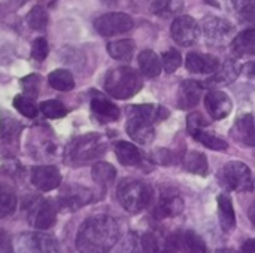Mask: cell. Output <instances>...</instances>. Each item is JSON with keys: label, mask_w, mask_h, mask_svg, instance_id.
<instances>
[{"label": "cell", "mask_w": 255, "mask_h": 253, "mask_svg": "<svg viewBox=\"0 0 255 253\" xmlns=\"http://www.w3.org/2000/svg\"><path fill=\"white\" fill-rule=\"evenodd\" d=\"M12 104H13V107H15L22 116H25V118H31V119H33V118H36V115H37V107H36V104L33 103L31 98H28V97H25V95H15Z\"/></svg>", "instance_id": "74e56055"}, {"label": "cell", "mask_w": 255, "mask_h": 253, "mask_svg": "<svg viewBox=\"0 0 255 253\" xmlns=\"http://www.w3.org/2000/svg\"><path fill=\"white\" fill-rule=\"evenodd\" d=\"M106 143L102 136L96 133H88L85 136L76 137L69 148V158L73 164H85L103 155Z\"/></svg>", "instance_id": "5b68a950"}, {"label": "cell", "mask_w": 255, "mask_h": 253, "mask_svg": "<svg viewBox=\"0 0 255 253\" xmlns=\"http://www.w3.org/2000/svg\"><path fill=\"white\" fill-rule=\"evenodd\" d=\"M16 253H57L55 240L39 233H24L18 237Z\"/></svg>", "instance_id": "4fadbf2b"}, {"label": "cell", "mask_w": 255, "mask_h": 253, "mask_svg": "<svg viewBox=\"0 0 255 253\" xmlns=\"http://www.w3.org/2000/svg\"><path fill=\"white\" fill-rule=\"evenodd\" d=\"M91 112L102 122H114L120 119V109L109 98L100 92H93L91 97Z\"/></svg>", "instance_id": "44dd1931"}, {"label": "cell", "mask_w": 255, "mask_h": 253, "mask_svg": "<svg viewBox=\"0 0 255 253\" xmlns=\"http://www.w3.org/2000/svg\"><path fill=\"white\" fill-rule=\"evenodd\" d=\"M40 76L36 75V73H31L25 78L21 79V84H22V89H24V95L34 100L37 95H39V86H40Z\"/></svg>", "instance_id": "ab89813d"}, {"label": "cell", "mask_w": 255, "mask_h": 253, "mask_svg": "<svg viewBox=\"0 0 255 253\" xmlns=\"http://www.w3.org/2000/svg\"><path fill=\"white\" fill-rule=\"evenodd\" d=\"M185 67L188 72L196 75H212L220 67V60L211 54L191 52L187 55Z\"/></svg>", "instance_id": "d6986e66"}, {"label": "cell", "mask_w": 255, "mask_h": 253, "mask_svg": "<svg viewBox=\"0 0 255 253\" xmlns=\"http://www.w3.org/2000/svg\"><path fill=\"white\" fill-rule=\"evenodd\" d=\"M202 91H203L202 84L191 81V79L182 81L179 85V91H178V106L182 110L194 109L202 98Z\"/></svg>", "instance_id": "ffe728a7"}, {"label": "cell", "mask_w": 255, "mask_h": 253, "mask_svg": "<svg viewBox=\"0 0 255 253\" xmlns=\"http://www.w3.org/2000/svg\"><path fill=\"white\" fill-rule=\"evenodd\" d=\"M149 253H173L170 234L161 231H148L146 233Z\"/></svg>", "instance_id": "4dcf8cb0"}, {"label": "cell", "mask_w": 255, "mask_h": 253, "mask_svg": "<svg viewBox=\"0 0 255 253\" xmlns=\"http://www.w3.org/2000/svg\"><path fill=\"white\" fill-rule=\"evenodd\" d=\"M242 72V66L238 60L230 58L227 61H224V64L214 72V76H211L209 79H206L202 86L203 88H215V86H226L232 82H235L239 75Z\"/></svg>", "instance_id": "9a60e30c"}, {"label": "cell", "mask_w": 255, "mask_h": 253, "mask_svg": "<svg viewBox=\"0 0 255 253\" xmlns=\"http://www.w3.org/2000/svg\"><path fill=\"white\" fill-rule=\"evenodd\" d=\"M103 3H106V4H115L117 3V0H102Z\"/></svg>", "instance_id": "c3c4849f"}, {"label": "cell", "mask_w": 255, "mask_h": 253, "mask_svg": "<svg viewBox=\"0 0 255 253\" xmlns=\"http://www.w3.org/2000/svg\"><path fill=\"white\" fill-rule=\"evenodd\" d=\"M137 61H139L140 72L145 76H148V78H157L161 73V69H163L161 60H160V57L152 49H143L139 54Z\"/></svg>", "instance_id": "484cf974"}, {"label": "cell", "mask_w": 255, "mask_h": 253, "mask_svg": "<svg viewBox=\"0 0 255 253\" xmlns=\"http://www.w3.org/2000/svg\"><path fill=\"white\" fill-rule=\"evenodd\" d=\"M205 107H206V110H208V113L211 115L212 119L221 121V119H224V118H227L230 115V112L233 109V101H232L229 94L214 89V91L206 94Z\"/></svg>", "instance_id": "2e32d148"}, {"label": "cell", "mask_w": 255, "mask_h": 253, "mask_svg": "<svg viewBox=\"0 0 255 253\" xmlns=\"http://www.w3.org/2000/svg\"><path fill=\"white\" fill-rule=\"evenodd\" d=\"M224 183L236 192H253L254 176L251 169L242 161H230L223 169Z\"/></svg>", "instance_id": "52a82bcc"}, {"label": "cell", "mask_w": 255, "mask_h": 253, "mask_svg": "<svg viewBox=\"0 0 255 253\" xmlns=\"http://www.w3.org/2000/svg\"><path fill=\"white\" fill-rule=\"evenodd\" d=\"M203 34L211 46H224L235 37V25L218 16H206L202 21Z\"/></svg>", "instance_id": "ba28073f"}, {"label": "cell", "mask_w": 255, "mask_h": 253, "mask_svg": "<svg viewBox=\"0 0 255 253\" xmlns=\"http://www.w3.org/2000/svg\"><path fill=\"white\" fill-rule=\"evenodd\" d=\"M136 49V43L131 39H123V40H115V42H109L106 46L108 54L115 58V60H121V61H128L131 60L133 54Z\"/></svg>", "instance_id": "f1b7e54d"}, {"label": "cell", "mask_w": 255, "mask_h": 253, "mask_svg": "<svg viewBox=\"0 0 255 253\" xmlns=\"http://www.w3.org/2000/svg\"><path fill=\"white\" fill-rule=\"evenodd\" d=\"M19 128H21V125L13 116H10L9 113H4V112L1 113V116H0V137L3 140L10 142L12 139H15L19 134Z\"/></svg>", "instance_id": "d6a6232c"}, {"label": "cell", "mask_w": 255, "mask_h": 253, "mask_svg": "<svg viewBox=\"0 0 255 253\" xmlns=\"http://www.w3.org/2000/svg\"><path fill=\"white\" fill-rule=\"evenodd\" d=\"M255 48V30L254 28H248L241 31L238 36L233 37L232 40V49L235 52V55L238 57H248V55H254Z\"/></svg>", "instance_id": "cb8c5ba5"}, {"label": "cell", "mask_w": 255, "mask_h": 253, "mask_svg": "<svg viewBox=\"0 0 255 253\" xmlns=\"http://www.w3.org/2000/svg\"><path fill=\"white\" fill-rule=\"evenodd\" d=\"M91 176H93V180L102 186V188H109L115 177H117V170L112 164L109 163H105V161H100V163H96L91 169Z\"/></svg>", "instance_id": "83f0119b"}, {"label": "cell", "mask_w": 255, "mask_h": 253, "mask_svg": "<svg viewBox=\"0 0 255 253\" xmlns=\"http://www.w3.org/2000/svg\"><path fill=\"white\" fill-rule=\"evenodd\" d=\"M115 155H117L118 161L127 167L139 166L142 163V155H140L139 149L130 142H124V140L118 142L115 145Z\"/></svg>", "instance_id": "4316f807"}, {"label": "cell", "mask_w": 255, "mask_h": 253, "mask_svg": "<svg viewBox=\"0 0 255 253\" xmlns=\"http://www.w3.org/2000/svg\"><path fill=\"white\" fill-rule=\"evenodd\" d=\"M127 134L139 145H148L155 137L154 125L169 116V110L154 104H133L127 107Z\"/></svg>", "instance_id": "7a4b0ae2"}, {"label": "cell", "mask_w": 255, "mask_h": 253, "mask_svg": "<svg viewBox=\"0 0 255 253\" xmlns=\"http://www.w3.org/2000/svg\"><path fill=\"white\" fill-rule=\"evenodd\" d=\"M48 82L57 91H64L66 92V91H70V89L75 88L73 75L66 69H57V70L51 72L49 76H48Z\"/></svg>", "instance_id": "1f68e13d"}, {"label": "cell", "mask_w": 255, "mask_h": 253, "mask_svg": "<svg viewBox=\"0 0 255 253\" xmlns=\"http://www.w3.org/2000/svg\"><path fill=\"white\" fill-rule=\"evenodd\" d=\"M209 122L200 115V113H191L188 118H187V128H188V133H190V136H193L196 131H199V130H203V127H206Z\"/></svg>", "instance_id": "b9f144b4"}, {"label": "cell", "mask_w": 255, "mask_h": 253, "mask_svg": "<svg viewBox=\"0 0 255 253\" xmlns=\"http://www.w3.org/2000/svg\"><path fill=\"white\" fill-rule=\"evenodd\" d=\"M250 219H251V224L254 225V204L251 206V209H250Z\"/></svg>", "instance_id": "7dc6e473"}, {"label": "cell", "mask_w": 255, "mask_h": 253, "mask_svg": "<svg viewBox=\"0 0 255 253\" xmlns=\"http://www.w3.org/2000/svg\"><path fill=\"white\" fill-rule=\"evenodd\" d=\"M16 209V188L10 174L0 169V219Z\"/></svg>", "instance_id": "e0dca14e"}, {"label": "cell", "mask_w": 255, "mask_h": 253, "mask_svg": "<svg viewBox=\"0 0 255 253\" xmlns=\"http://www.w3.org/2000/svg\"><path fill=\"white\" fill-rule=\"evenodd\" d=\"M39 109L49 119H60V118H64L67 115L66 106L61 101H58V100H46V101H42L39 104Z\"/></svg>", "instance_id": "8d00e7d4"}, {"label": "cell", "mask_w": 255, "mask_h": 253, "mask_svg": "<svg viewBox=\"0 0 255 253\" xmlns=\"http://www.w3.org/2000/svg\"><path fill=\"white\" fill-rule=\"evenodd\" d=\"M120 239V225L109 215H96L88 218L76 236V249L79 253H108Z\"/></svg>", "instance_id": "6da1fadb"}, {"label": "cell", "mask_w": 255, "mask_h": 253, "mask_svg": "<svg viewBox=\"0 0 255 253\" xmlns=\"http://www.w3.org/2000/svg\"><path fill=\"white\" fill-rule=\"evenodd\" d=\"M30 180L42 192H49L61 185V173L55 166H37L31 169Z\"/></svg>", "instance_id": "5bb4252c"}, {"label": "cell", "mask_w": 255, "mask_h": 253, "mask_svg": "<svg viewBox=\"0 0 255 253\" xmlns=\"http://www.w3.org/2000/svg\"><path fill=\"white\" fill-rule=\"evenodd\" d=\"M115 253H149V245L146 239V233H130L121 242Z\"/></svg>", "instance_id": "d4e9b609"}, {"label": "cell", "mask_w": 255, "mask_h": 253, "mask_svg": "<svg viewBox=\"0 0 255 253\" xmlns=\"http://www.w3.org/2000/svg\"><path fill=\"white\" fill-rule=\"evenodd\" d=\"M93 201H94V194L91 189L79 185H69L60 192L57 206L58 209H63L66 212H76Z\"/></svg>", "instance_id": "8fae6325"}, {"label": "cell", "mask_w": 255, "mask_h": 253, "mask_svg": "<svg viewBox=\"0 0 255 253\" xmlns=\"http://www.w3.org/2000/svg\"><path fill=\"white\" fill-rule=\"evenodd\" d=\"M173 253H208L203 237L193 230H179L170 234Z\"/></svg>", "instance_id": "7c38bea8"}, {"label": "cell", "mask_w": 255, "mask_h": 253, "mask_svg": "<svg viewBox=\"0 0 255 253\" xmlns=\"http://www.w3.org/2000/svg\"><path fill=\"white\" fill-rule=\"evenodd\" d=\"M184 207H185V204H184V200L181 198V195L173 194V192L163 194L154 207V218L158 221L176 218L184 212Z\"/></svg>", "instance_id": "ac0fdd59"}, {"label": "cell", "mask_w": 255, "mask_h": 253, "mask_svg": "<svg viewBox=\"0 0 255 253\" xmlns=\"http://www.w3.org/2000/svg\"><path fill=\"white\" fill-rule=\"evenodd\" d=\"M203 1H206V3H208V4H211V6L220 7V0H203Z\"/></svg>", "instance_id": "bcb514c9"}, {"label": "cell", "mask_w": 255, "mask_h": 253, "mask_svg": "<svg viewBox=\"0 0 255 253\" xmlns=\"http://www.w3.org/2000/svg\"><path fill=\"white\" fill-rule=\"evenodd\" d=\"M241 253H255V240L254 239H250L244 243Z\"/></svg>", "instance_id": "f6af8a7d"}, {"label": "cell", "mask_w": 255, "mask_h": 253, "mask_svg": "<svg viewBox=\"0 0 255 253\" xmlns=\"http://www.w3.org/2000/svg\"><path fill=\"white\" fill-rule=\"evenodd\" d=\"M184 166L187 171L197 174V176H206L209 171V164L206 160V155L199 151H191L184 158Z\"/></svg>", "instance_id": "f546056e"}, {"label": "cell", "mask_w": 255, "mask_h": 253, "mask_svg": "<svg viewBox=\"0 0 255 253\" xmlns=\"http://www.w3.org/2000/svg\"><path fill=\"white\" fill-rule=\"evenodd\" d=\"M241 16L242 18H245L248 22H254V4H253V1H248L242 9H241Z\"/></svg>", "instance_id": "ee69618b"}, {"label": "cell", "mask_w": 255, "mask_h": 253, "mask_svg": "<svg viewBox=\"0 0 255 253\" xmlns=\"http://www.w3.org/2000/svg\"><path fill=\"white\" fill-rule=\"evenodd\" d=\"M152 188L137 179H124L120 182L117 197L120 204L128 213H139L152 201Z\"/></svg>", "instance_id": "277c9868"}, {"label": "cell", "mask_w": 255, "mask_h": 253, "mask_svg": "<svg viewBox=\"0 0 255 253\" xmlns=\"http://www.w3.org/2000/svg\"><path fill=\"white\" fill-rule=\"evenodd\" d=\"M142 78L140 75L127 66L115 67L106 73L105 78V89L106 92L118 100H127L136 95L142 89Z\"/></svg>", "instance_id": "3957f363"}, {"label": "cell", "mask_w": 255, "mask_h": 253, "mask_svg": "<svg viewBox=\"0 0 255 253\" xmlns=\"http://www.w3.org/2000/svg\"><path fill=\"white\" fill-rule=\"evenodd\" d=\"M48 12L45 10L43 6H34L31 7V10L27 15V24L30 25V28L33 30H45L48 25Z\"/></svg>", "instance_id": "d590c367"}, {"label": "cell", "mask_w": 255, "mask_h": 253, "mask_svg": "<svg viewBox=\"0 0 255 253\" xmlns=\"http://www.w3.org/2000/svg\"><path fill=\"white\" fill-rule=\"evenodd\" d=\"M248 1H253V0H248Z\"/></svg>", "instance_id": "f907efd6"}, {"label": "cell", "mask_w": 255, "mask_h": 253, "mask_svg": "<svg viewBox=\"0 0 255 253\" xmlns=\"http://www.w3.org/2000/svg\"><path fill=\"white\" fill-rule=\"evenodd\" d=\"M0 253H13L10 237L1 230H0Z\"/></svg>", "instance_id": "7bdbcfd3"}, {"label": "cell", "mask_w": 255, "mask_h": 253, "mask_svg": "<svg viewBox=\"0 0 255 253\" xmlns=\"http://www.w3.org/2000/svg\"><path fill=\"white\" fill-rule=\"evenodd\" d=\"M182 0H151V10L155 15L170 16L182 9Z\"/></svg>", "instance_id": "836d02e7"}, {"label": "cell", "mask_w": 255, "mask_h": 253, "mask_svg": "<svg viewBox=\"0 0 255 253\" xmlns=\"http://www.w3.org/2000/svg\"><path fill=\"white\" fill-rule=\"evenodd\" d=\"M193 137H194L199 143L205 145L206 148H209V149H212V151H224V149L229 148V145H227L226 140H223V139H220V137H217V136H214V134H211V133H206V131H203V130L196 131V133L193 134Z\"/></svg>", "instance_id": "e575fe53"}, {"label": "cell", "mask_w": 255, "mask_h": 253, "mask_svg": "<svg viewBox=\"0 0 255 253\" xmlns=\"http://www.w3.org/2000/svg\"><path fill=\"white\" fill-rule=\"evenodd\" d=\"M48 54H49L48 40L45 37H37L31 45V58L42 63V61H45Z\"/></svg>", "instance_id": "60d3db41"}, {"label": "cell", "mask_w": 255, "mask_h": 253, "mask_svg": "<svg viewBox=\"0 0 255 253\" xmlns=\"http://www.w3.org/2000/svg\"><path fill=\"white\" fill-rule=\"evenodd\" d=\"M182 64V57L178 49H169L163 54L161 66L167 73H175Z\"/></svg>", "instance_id": "f35d334b"}, {"label": "cell", "mask_w": 255, "mask_h": 253, "mask_svg": "<svg viewBox=\"0 0 255 253\" xmlns=\"http://www.w3.org/2000/svg\"><path fill=\"white\" fill-rule=\"evenodd\" d=\"M230 136L241 145L254 148V115L247 113L238 118L230 130Z\"/></svg>", "instance_id": "7402d4cb"}, {"label": "cell", "mask_w": 255, "mask_h": 253, "mask_svg": "<svg viewBox=\"0 0 255 253\" xmlns=\"http://www.w3.org/2000/svg\"><path fill=\"white\" fill-rule=\"evenodd\" d=\"M134 27V21L128 13L124 12H109L94 19V28L99 34L105 37L117 36L130 31Z\"/></svg>", "instance_id": "9c48e42d"}, {"label": "cell", "mask_w": 255, "mask_h": 253, "mask_svg": "<svg viewBox=\"0 0 255 253\" xmlns=\"http://www.w3.org/2000/svg\"><path fill=\"white\" fill-rule=\"evenodd\" d=\"M217 203H218V219H220L221 230L226 234H230L236 228V213H235L233 203L230 197L226 194H220Z\"/></svg>", "instance_id": "603a6c76"}, {"label": "cell", "mask_w": 255, "mask_h": 253, "mask_svg": "<svg viewBox=\"0 0 255 253\" xmlns=\"http://www.w3.org/2000/svg\"><path fill=\"white\" fill-rule=\"evenodd\" d=\"M200 33H202V28L199 22L188 15H179L178 18H175L170 27V34L173 40L179 46H184V48L193 46L199 40Z\"/></svg>", "instance_id": "30bf717a"}, {"label": "cell", "mask_w": 255, "mask_h": 253, "mask_svg": "<svg viewBox=\"0 0 255 253\" xmlns=\"http://www.w3.org/2000/svg\"><path fill=\"white\" fill-rule=\"evenodd\" d=\"M221 253H236V252H233V251H223Z\"/></svg>", "instance_id": "681fc988"}, {"label": "cell", "mask_w": 255, "mask_h": 253, "mask_svg": "<svg viewBox=\"0 0 255 253\" xmlns=\"http://www.w3.org/2000/svg\"><path fill=\"white\" fill-rule=\"evenodd\" d=\"M27 210H28L30 224L39 231L51 230L57 222L58 206L54 200H49V198L43 200L40 197H36V200H33L27 206Z\"/></svg>", "instance_id": "8992f818"}]
</instances>
